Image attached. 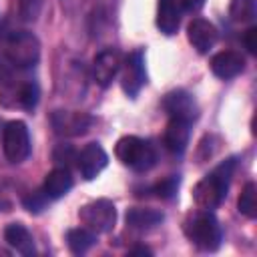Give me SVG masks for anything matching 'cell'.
<instances>
[{"label": "cell", "mask_w": 257, "mask_h": 257, "mask_svg": "<svg viewBox=\"0 0 257 257\" xmlns=\"http://www.w3.org/2000/svg\"><path fill=\"white\" fill-rule=\"evenodd\" d=\"M235 169V159H227L221 165H217L207 177H203L195 187H193V201L199 209H215L221 205L229 191V183L233 177Z\"/></svg>", "instance_id": "cell-1"}, {"label": "cell", "mask_w": 257, "mask_h": 257, "mask_svg": "<svg viewBox=\"0 0 257 257\" xmlns=\"http://www.w3.org/2000/svg\"><path fill=\"white\" fill-rule=\"evenodd\" d=\"M183 231H185L187 239L203 251H215L223 239L221 225L209 209L191 213L183 223Z\"/></svg>", "instance_id": "cell-2"}, {"label": "cell", "mask_w": 257, "mask_h": 257, "mask_svg": "<svg viewBox=\"0 0 257 257\" xmlns=\"http://www.w3.org/2000/svg\"><path fill=\"white\" fill-rule=\"evenodd\" d=\"M114 155L122 165L131 167L133 171H139V173L149 171L157 163V153H155L153 145L135 135H126V137L118 139L114 145Z\"/></svg>", "instance_id": "cell-3"}, {"label": "cell", "mask_w": 257, "mask_h": 257, "mask_svg": "<svg viewBox=\"0 0 257 257\" xmlns=\"http://www.w3.org/2000/svg\"><path fill=\"white\" fill-rule=\"evenodd\" d=\"M4 58L16 68H30L40 58V42L28 30H18L4 40Z\"/></svg>", "instance_id": "cell-4"}, {"label": "cell", "mask_w": 257, "mask_h": 257, "mask_svg": "<svg viewBox=\"0 0 257 257\" xmlns=\"http://www.w3.org/2000/svg\"><path fill=\"white\" fill-rule=\"evenodd\" d=\"M40 88L34 80H10L8 84L0 86V104L6 108H22L32 110L38 104Z\"/></svg>", "instance_id": "cell-5"}, {"label": "cell", "mask_w": 257, "mask_h": 257, "mask_svg": "<svg viewBox=\"0 0 257 257\" xmlns=\"http://www.w3.org/2000/svg\"><path fill=\"white\" fill-rule=\"evenodd\" d=\"M2 151L10 163H22L30 155V133L26 122L10 120L2 131Z\"/></svg>", "instance_id": "cell-6"}, {"label": "cell", "mask_w": 257, "mask_h": 257, "mask_svg": "<svg viewBox=\"0 0 257 257\" xmlns=\"http://www.w3.org/2000/svg\"><path fill=\"white\" fill-rule=\"evenodd\" d=\"M80 221L94 233H108L116 223V207L108 199H96L80 207Z\"/></svg>", "instance_id": "cell-7"}, {"label": "cell", "mask_w": 257, "mask_h": 257, "mask_svg": "<svg viewBox=\"0 0 257 257\" xmlns=\"http://www.w3.org/2000/svg\"><path fill=\"white\" fill-rule=\"evenodd\" d=\"M120 86L126 96L135 98L143 84L147 82V70H145V54L143 50H133L120 64Z\"/></svg>", "instance_id": "cell-8"}, {"label": "cell", "mask_w": 257, "mask_h": 257, "mask_svg": "<svg viewBox=\"0 0 257 257\" xmlns=\"http://www.w3.org/2000/svg\"><path fill=\"white\" fill-rule=\"evenodd\" d=\"M161 104H163V110L171 118L185 120L189 124L199 118V106H197L195 98L187 90H171V92H167Z\"/></svg>", "instance_id": "cell-9"}, {"label": "cell", "mask_w": 257, "mask_h": 257, "mask_svg": "<svg viewBox=\"0 0 257 257\" xmlns=\"http://www.w3.org/2000/svg\"><path fill=\"white\" fill-rule=\"evenodd\" d=\"M50 122H52V128L56 135H62V137H80L84 135L94 118L86 112H76V110H56L52 112L50 116Z\"/></svg>", "instance_id": "cell-10"}, {"label": "cell", "mask_w": 257, "mask_h": 257, "mask_svg": "<svg viewBox=\"0 0 257 257\" xmlns=\"http://www.w3.org/2000/svg\"><path fill=\"white\" fill-rule=\"evenodd\" d=\"M120 64H122V56L118 50L114 48H104L100 50L96 56H94V62H92V76L96 80L98 86H108L114 76L118 74L120 70Z\"/></svg>", "instance_id": "cell-11"}, {"label": "cell", "mask_w": 257, "mask_h": 257, "mask_svg": "<svg viewBox=\"0 0 257 257\" xmlns=\"http://www.w3.org/2000/svg\"><path fill=\"white\" fill-rule=\"evenodd\" d=\"M106 163H108V155L98 143H88L76 155V167L84 181H92L106 167Z\"/></svg>", "instance_id": "cell-12"}, {"label": "cell", "mask_w": 257, "mask_h": 257, "mask_svg": "<svg viewBox=\"0 0 257 257\" xmlns=\"http://www.w3.org/2000/svg\"><path fill=\"white\" fill-rule=\"evenodd\" d=\"M187 38L199 54H207L215 46L219 32L213 22H209L205 18H193L187 26Z\"/></svg>", "instance_id": "cell-13"}, {"label": "cell", "mask_w": 257, "mask_h": 257, "mask_svg": "<svg viewBox=\"0 0 257 257\" xmlns=\"http://www.w3.org/2000/svg\"><path fill=\"white\" fill-rule=\"evenodd\" d=\"M245 68V58L237 50H223L211 58V70L217 78H235Z\"/></svg>", "instance_id": "cell-14"}, {"label": "cell", "mask_w": 257, "mask_h": 257, "mask_svg": "<svg viewBox=\"0 0 257 257\" xmlns=\"http://www.w3.org/2000/svg\"><path fill=\"white\" fill-rule=\"evenodd\" d=\"M189 122L185 120H177V118H171L167 128H165V135H163V145L169 153L173 155H183L187 145H189V137H191V131H189Z\"/></svg>", "instance_id": "cell-15"}, {"label": "cell", "mask_w": 257, "mask_h": 257, "mask_svg": "<svg viewBox=\"0 0 257 257\" xmlns=\"http://www.w3.org/2000/svg\"><path fill=\"white\" fill-rule=\"evenodd\" d=\"M70 189H72V175L68 173L66 167H56V169H52V171L44 177L42 191L46 193V197H48L50 201L64 197Z\"/></svg>", "instance_id": "cell-16"}, {"label": "cell", "mask_w": 257, "mask_h": 257, "mask_svg": "<svg viewBox=\"0 0 257 257\" xmlns=\"http://www.w3.org/2000/svg\"><path fill=\"white\" fill-rule=\"evenodd\" d=\"M181 24V10H179V2L177 0H159V8H157V28L171 36L179 30Z\"/></svg>", "instance_id": "cell-17"}, {"label": "cell", "mask_w": 257, "mask_h": 257, "mask_svg": "<svg viewBox=\"0 0 257 257\" xmlns=\"http://www.w3.org/2000/svg\"><path fill=\"white\" fill-rule=\"evenodd\" d=\"M4 241L16 249L18 253L22 255H34V239H32V233L22 225V223H10L6 225L4 229Z\"/></svg>", "instance_id": "cell-18"}, {"label": "cell", "mask_w": 257, "mask_h": 257, "mask_svg": "<svg viewBox=\"0 0 257 257\" xmlns=\"http://www.w3.org/2000/svg\"><path fill=\"white\" fill-rule=\"evenodd\" d=\"M124 221L133 229H153L165 221V215L157 209H145V207H133L126 211Z\"/></svg>", "instance_id": "cell-19"}, {"label": "cell", "mask_w": 257, "mask_h": 257, "mask_svg": "<svg viewBox=\"0 0 257 257\" xmlns=\"http://www.w3.org/2000/svg\"><path fill=\"white\" fill-rule=\"evenodd\" d=\"M94 241H96V233L90 231L88 227H76L66 231V245L74 255L86 253L94 245Z\"/></svg>", "instance_id": "cell-20"}, {"label": "cell", "mask_w": 257, "mask_h": 257, "mask_svg": "<svg viewBox=\"0 0 257 257\" xmlns=\"http://www.w3.org/2000/svg\"><path fill=\"white\" fill-rule=\"evenodd\" d=\"M237 209L247 219H255L257 217V185L253 181H249L243 187V191H241V195L237 199Z\"/></svg>", "instance_id": "cell-21"}, {"label": "cell", "mask_w": 257, "mask_h": 257, "mask_svg": "<svg viewBox=\"0 0 257 257\" xmlns=\"http://www.w3.org/2000/svg\"><path fill=\"white\" fill-rule=\"evenodd\" d=\"M255 14H257L255 0H231L229 4V16L235 22H241V24L253 22Z\"/></svg>", "instance_id": "cell-22"}, {"label": "cell", "mask_w": 257, "mask_h": 257, "mask_svg": "<svg viewBox=\"0 0 257 257\" xmlns=\"http://www.w3.org/2000/svg\"><path fill=\"white\" fill-rule=\"evenodd\" d=\"M179 177L177 175H169V177H165L163 181H159V183H155L153 185V189H151V193H155V197H159V199H163V201H171L175 195H177V191H179Z\"/></svg>", "instance_id": "cell-23"}, {"label": "cell", "mask_w": 257, "mask_h": 257, "mask_svg": "<svg viewBox=\"0 0 257 257\" xmlns=\"http://www.w3.org/2000/svg\"><path fill=\"white\" fill-rule=\"evenodd\" d=\"M42 0H18V14L26 22H34L40 16Z\"/></svg>", "instance_id": "cell-24"}, {"label": "cell", "mask_w": 257, "mask_h": 257, "mask_svg": "<svg viewBox=\"0 0 257 257\" xmlns=\"http://www.w3.org/2000/svg\"><path fill=\"white\" fill-rule=\"evenodd\" d=\"M50 199L46 197V193L42 191V189H38V191H34V193H30L28 197H24V207L30 211V213H40L44 207H46V203H48Z\"/></svg>", "instance_id": "cell-25"}, {"label": "cell", "mask_w": 257, "mask_h": 257, "mask_svg": "<svg viewBox=\"0 0 257 257\" xmlns=\"http://www.w3.org/2000/svg\"><path fill=\"white\" fill-rule=\"evenodd\" d=\"M54 161H56L58 165L68 167L70 161H76V153H74L68 145H60V147H56V151H54Z\"/></svg>", "instance_id": "cell-26"}, {"label": "cell", "mask_w": 257, "mask_h": 257, "mask_svg": "<svg viewBox=\"0 0 257 257\" xmlns=\"http://www.w3.org/2000/svg\"><path fill=\"white\" fill-rule=\"evenodd\" d=\"M14 72H16V66L2 56L0 58V86H4L10 80H14Z\"/></svg>", "instance_id": "cell-27"}, {"label": "cell", "mask_w": 257, "mask_h": 257, "mask_svg": "<svg viewBox=\"0 0 257 257\" xmlns=\"http://www.w3.org/2000/svg\"><path fill=\"white\" fill-rule=\"evenodd\" d=\"M243 42H245V46H247V50H249L251 54L257 52V26H251V28L245 32Z\"/></svg>", "instance_id": "cell-28"}, {"label": "cell", "mask_w": 257, "mask_h": 257, "mask_svg": "<svg viewBox=\"0 0 257 257\" xmlns=\"http://www.w3.org/2000/svg\"><path fill=\"white\" fill-rule=\"evenodd\" d=\"M185 12H197L205 6V0H177Z\"/></svg>", "instance_id": "cell-29"}, {"label": "cell", "mask_w": 257, "mask_h": 257, "mask_svg": "<svg viewBox=\"0 0 257 257\" xmlns=\"http://www.w3.org/2000/svg\"><path fill=\"white\" fill-rule=\"evenodd\" d=\"M128 255H151V249H147V247H133V249H128Z\"/></svg>", "instance_id": "cell-30"}, {"label": "cell", "mask_w": 257, "mask_h": 257, "mask_svg": "<svg viewBox=\"0 0 257 257\" xmlns=\"http://www.w3.org/2000/svg\"><path fill=\"white\" fill-rule=\"evenodd\" d=\"M0 255H8V251H6V249H2V247H0Z\"/></svg>", "instance_id": "cell-31"}]
</instances>
